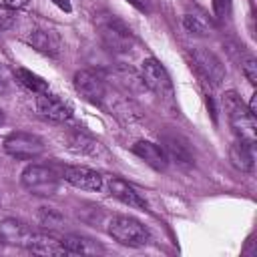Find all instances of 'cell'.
<instances>
[{"label":"cell","instance_id":"obj_1","mask_svg":"<svg viewBox=\"0 0 257 257\" xmlns=\"http://www.w3.org/2000/svg\"><path fill=\"white\" fill-rule=\"evenodd\" d=\"M223 106L227 110L229 122L235 131V135L239 137V141H245L249 145H255L257 139V124H255V116L245 108L243 100L239 98L237 92L229 90L223 94Z\"/></svg>","mask_w":257,"mask_h":257},{"label":"cell","instance_id":"obj_2","mask_svg":"<svg viewBox=\"0 0 257 257\" xmlns=\"http://www.w3.org/2000/svg\"><path fill=\"white\" fill-rule=\"evenodd\" d=\"M108 235L128 247H141L147 245L151 239L149 229L135 217H126V215H116L110 219L108 223Z\"/></svg>","mask_w":257,"mask_h":257},{"label":"cell","instance_id":"obj_3","mask_svg":"<svg viewBox=\"0 0 257 257\" xmlns=\"http://www.w3.org/2000/svg\"><path fill=\"white\" fill-rule=\"evenodd\" d=\"M98 34L104 46L112 52H126L135 42L131 28L114 16H104L98 20Z\"/></svg>","mask_w":257,"mask_h":257},{"label":"cell","instance_id":"obj_4","mask_svg":"<svg viewBox=\"0 0 257 257\" xmlns=\"http://www.w3.org/2000/svg\"><path fill=\"white\" fill-rule=\"evenodd\" d=\"M22 185L34 195H52L58 189V177L52 169L42 165H30L22 171Z\"/></svg>","mask_w":257,"mask_h":257},{"label":"cell","instance_id":"obj_5","mask_svg":"<svg viewBox=\"0 0 257 257\" xmlns=\"http://www.w3.org/2000/svg\"><path fill=\"white\" fill-rule=\"evenodd\" d=\"M191 60H193L195 72L205 82H209L211 86H219L223 82V78H225V66H223V62L211 50L197 48V50L191 52Z\"/></svg>","mask_w":257,"mask_h":257},{"label":"cell","instance_id":"obj_6","mask_svg":"<svg viewBox=\"0 0 257 257\" xmlns=\"http://www.w3.org/2000/svg\"><path fill=\"white\" fill-rule=\"evenodd\" d=\"M4 151L10 157H14V159L30 161V159H36L44 151V145H42V141L36 135H30V133H12V135H8L4 139Z\"/></svg>","mask_w":257,"mask_h":257},{"label":"cell","instance_id":"obj_7","mask_svg":"<svg viewBox=\"0 0 257 257\" xmlns=\"http://www.w3.org/2000/svg\"><path fill=\"white\" fill-rule=\"evenodd\" d=\"M143 80L155 94L165 96V98L173 96V82H171L165 66L157 58H147L143 62Z\"/></svg>","mask_w":257,"mask_h":257},{"label":"cell","instance_id":"obj_8","mask_svg":"<svg viewBox=\"0 0 257 257\" xmlns=\"http://www.w3.org/2000/svg\"><path fill=\"white\" fill-rule=\"evenodd\" d=\"M74 88H76V92L84 100H88L92 104H100L102 98H104V82L92 70H80V72H76L74 74Z\"/></svg>","mask_w":257,"mask_h":257},{"label":"cell","instance_id":"obj_9","mask_svg":"<svg viewBox=\"0 0 257 257\" xmlns=\"http://www.w3.org/2000/svg\"><path fill=\"white\" fill-rule=\"evenodd\" d=\"M62 177L72 187L82 189V191H100L102 189V177H100V173H96V171H92L88 167H80V165L64 167Z\"/></svg>","mask_w":257,"mask_h":257},{"label":"cell","instance_id":"obj_10","mask_svg":"<svg viewBox=\"0 0 257 257\" xmlns=\"http://www.w3.org/2000/svg\"><path fill=\"white\" fill-rule=\"evenodd\" d=\"M36 108L44 118H48L52 122H64L70 118V106L62 98H58L56 94H50L48 90L38 94Z\"/></svg>","mask_w":257,"mask_h":257},{"label":"cell","instance_id":"obj_11","mask_svg":"<svg viewBox=\"0 0 257 257\" xmlns=\"http://www.w3.org/2000/svg\"><path fill=\"white\" fill-rule=\"evenodd\" d=\"M133 153H135L139 159H143L147 165H151L153 169H157V171H165L167 165H169V155H167V151H165L163 147L151 143V141H137V143L133 145Z\"/></svg>","mask_w":257,"mask_h":257},{"label":"cell","instance_id":"obj_12","mask_svg":"<svg viewBox=\"0 0 257 257\" xmlns=\"http://www.w3.org/2000/svg\"><path fill=\"white\" fill-rule=\"evenodd\" d=\"M30 235H32V231L16 219L0 221V243H4V245H24L26 247Z\"/></svg>","mask_w":257,"mask_h":257},{"label":"cell","instance_id":"obj_13","mask_svg":"<svg viewBox=\"0 0 257 257\" xmlns=\"http://www.w3.org/2000/svg\"><path fill=\"white\" fill-rule=\"evenodd\" d=\"M108 189H110L112 197H116L118 201L126 203L128 207H137V209H145L147 207V203L141 199V195L135 191V187H131L126 181H122L118 177H112L108 181Z\"/></svg>","mask_w":257,"mask_h":257},{"label":"cell","instance_id":"obj_14","mask_svg":"<svg viewBox=\"0 0 257 257\" xmlns=\"http://www.w3.org/2000/svg\"><path fill=\"white\" fill-rule=\"evenodd\" d=\"M32 253L38 255H66V249L62 247V243L50 235H40V233H32L26 245Z\"/></svg>","mask_w":257,"mask_h":257},{"label":"cell","instance_id":"obj_15","mask_svg":"<svg viewBox=\"0 0 257 257\" xmlns=\"http://www.w3.org/2000/svg\"><path fill=\"white\" fill-rule=\"evenodd\" d=\"M229 159L239 171H251L253 169V145L245 141H237L229 149Z\"/></svg>","mask_w":257,"mask_h":257},{"label":"cell","instance_id":"obj_16","mask_svg":"<svg viewBox=\"0 0 257 257\" xmlns=\"http://www.w3.org/2000/svg\"><path fill=\"white\" fill-rule=\"evenodd\" d=\"M32 44L40 50V52H46V54H56L58 52V36L54 32H44V30H38L34 36H32Z\"/></svg>","mask_w":257,"mask_h":257},{"label":"cell","instance_id":"obj_17","mask_svg":"<svg viewBox=\"0 0 257 257\" xmlns=\"http://www.w3.org/2000/svg\"><path fill=\"white\" fill-rule=\"evenodd\" d=\"M16 76H18V80H20L28 90H32V92H36V94H40V92H46V90H48L46 80H44V78H40L38 74L30 72V70H26V68H18V70H16Z\"/></svg>","mask_w":257,"mask_h":257},{"label":"cell","instance_id":"obj_18","mask_svg":"<svg viewBox=\"0 0 257 257\" xmlns=\"http://www.w3.org/2000/svg\"><path fill=\"white\" fill-rule=\"evenodd\" d=\"M243 74L247 76V80L251 84H257V60L253 56L245 58V62H243Z\"/></svg>","mask_w":257,"mask_h":257},{"label":"cell","instance_id":"obj_19","mask_svg":"<svg viewBox=\"0 0 257 257\" xmlns=\"http://www.w3.org/2000/svg\"><path fill=\"white\" fill-rule=\"evenodd\" d=\"M213 10H215V16L219 20L229 18V14H231V0H213Z\"/></svg>","mask_w":257,"mask_h":257},{"label":"cell","instance_id":"obj_20","mask_svg":"<svg viewBox=\"0 0 257 257\" xmlns=\"http://www.w3.org/2000/svg\"><path fill=\"white\" fill-rule=\"evenodd\" d=\"M185 26H187V30L189 32H195V34H205V26L197 20V16H191V14H187L185 16Z\"/></svg>","mask_w":257,"mask_h":257},{"label":"cell","instance_id":"obj_21","mask_svg":"<svg viewBox=\"0 0 257 257\" xmlns=\"http://www.w3.org/2000/svg\"><path fill=\"white\" fill-rule=\"evenodd\" d=\"M2 2H4V6H8V8H22V6H26L28 0H2Z\"/></svg>","mask_w":257,"mask_h":257},{"label":"cell","instance_id":"obj_22","mask_svg":"<svg viewBox=\"0 0 257 257\" xmlns=\"http://www.w3.org/2000/svg\"><path fill=\"white\" fill-rule=\"evenodd\" d=\"M52 2H54L58 8H62L64 12H70V10H72V4H70V0H52Z\"/></svg>","mask_w":257,"mask_h":257},{"label":"cell","instance_id":"obj_23","mask_svg":"<svg viewBox=\"0 0 257 257\" xmlns=\"http://www.w3.org/2000/svg\"><path fill=\"white\" fill-rule=\"evenodd\" d=\"M128 2H131L135 8L143 10V12H145V10H149V0H128Z\"/></svg>","mask_w":257,"mask_h":257},{"label":"cell","instance_id":"obj_24","mask_svg":"<svg viewBox=\"0 0 257 257\" xmlns=\"http://www.w3.org/2000/svg\"><path fill=\"white\" fill-rule=\"evenodd\" d=\"M249 112L255 116L257 114V94H253L251 96V102H249Z\"/></svg>","mask_w":257,"mask_h":257},{"label":"cell","instance_id":"obj_25","mask_svg":"<svg viewBox=\"0 0 257 257\" xmlns=\"http://www.w3.org/2000/svg\"><path fill=\"white\" fill-rule=\"evenodd\" d=\"M2 122H4V112L0 110V124H2Z\"/></svg>","mask_w":257,"mask_h":257}]
</instances>
